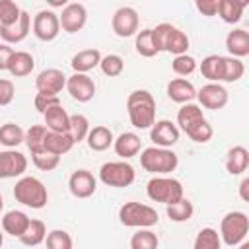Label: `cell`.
Segmentation results:
<instances>
[{
  "label": "cell",
  "mask_w": 249,
  "mask_h": 249,
  "mask_svg": "<svg viewBox=\"0 0 249 249\" xmlns=\"http://www.w3.org/2000/svg\"><path fill=\"white\" fill-rule=\"evenodd\" d=\"M126 113L134 128H150L156 121V99L146 89H136L126 97Z\"/></svg>",
  "instance_id": "6da1fadb"
},
{
  "label": "cell",
  "mask_w": 249,
  "mask_h": 249,
  "mask_svg": "<svg viewBox=\"0 0 249 249\" xmlns=\"http://www.w3.org/2000/svg\"><path fill=\"white\" fill-rule=\"evenodd\" d=\"M179 163V158L173 150L169 148H161V146H150L140 154V165L156 175H165L175 171Z\"/></svg>",
  "instance_id": "7a4b0ae2"
},
{
  "label": "cell",
  "mask_w": 249,
  "mask_h": 249,
  "mask_svg": "<svg viewBox=\"0 0 249 249\" xmlns=\"http://www.w3.org/2000/svg\"><path fill=\"white\" fill-rule=\"evenodd\" d=\"M14 198L23 206L39 210L47 204L49 195L47 187L37 177H21L14 187Z\"/></svg>",
  "instance_id": "3957f363"
},
{
  "label": "cell",
  "mask_w": 249,
  "mask_h": 249,
  "mask_svg": "<svg viewBox=\"0 0 249 249\" xmlns=\"http://www.w3.org/2000/svg\"><path fill=\"white\" fill-rule=\"evenodd\" d=\"M146 195L154 202L161 204H171L183 198V185L181 181L165 175H156L146 183Z\"/></svg>",
  "instance_id": "277c9868"
},
{
  "label": "cell",
  "mask_w": 249,
  "mask_h": 249,
  "mask_svg": "<svg viewBox=\"0 0 249 249\" xmlns=\"http://www.w3.org/2000/svg\"><path fill=\"white\" fill-rule=\"evenodd\" d=\"M249 233V218L245 212H228L220 222V239L228 247H237Z\"/></svg>",
  "instance_id": "5b68a950"
},
{
  "label": "cell",
  "mask_w": 249,
  "mask_h": 249,
  "mask_svg": "<svg viewBox=\"0 0 249 249\" xmlns=\"http://www.w3.org/2000/svg\"><path fill=\"white\" fill-rule=\"evenodd\" d=\"M119 220L126 228H152L158 224L160 218L152 206L130 200L119 208Z\"/></svg>",
  "instance_id": "8992f818"
},
{
  "label": "cell",
  "mask_w": 249,
  "mask_h": 249,
  "mask_svg": "<svg viewBox=\"0 0 249 249\" xmlns=\"http://www.w3.org/2000/svg\"><path fill=\"white\" fill-rule=\"evenodd\" d=\"M134 167L126 161H107L101 165L99 169V181L107 187H115V189H123L132 185L134 181Z\"/></svg>",
  "instance_id": "52a82bcc"
},
{
  "label": "cell",
  "mask_w": 249,
  "mask_h": 249,
  "mask_svg": "<svg viewBox=\"0 0 249 249\" xmlns=\"http://www.w3.org/2000/svg\"><path fill=\"white\" fill-rule=\"evenodd\" d=\"M60 33V21L58 16L51 10H41L33 18V35L39 41H53Z\"/></svg>",
  "instance_id": "ba28073f"
},
{
  "label": "cell",
  "mask_w": 249,
  "mask_h": 249,
  "mask_svg": "<svg viewBox=\"0 0 249 249\" xmlns=\"http://www.w3.org/2000/svg\"><path fill=\"white\" fill-rule=\"evenodd\" d=\"M138 12L130 6H123L119 8L115 14H113V19H111V27L115 31L117 37H132L136 31H138Z\"/></svg>",
  "instance_id": "9c48e42d"
},
{
  "label": "cell",
  "mask_w": 249,
  "mask_h": 249,
  "mask_svg": "<svg viewBox=\"0 0 249 249\" xmlns=\"http://www.w3.org/2000/svg\"><path fill=\"white\" fill-rule=\"evenodd\" d=\"M66 89L72 95V99L88 103L95 95V82L86 72H74L70 78H66Z\"/></svg>",
  "instance_id": "30bf717a"
},
{
  "label": "cell",
  "mask_w": 249,
  "mask_h": 249,
  "mask_svg": "<svg viewBox=\"0 0 249 249\" xmlns=\"http://www.w3.org/2000/svg\"><path fill=\"white\" fill-rule=\"evenodd\" d=\"M58 21L66 33H78L88 21V10L84 4H78V2L66 4L62 8V14L58 16Z\"/></svg>",
  "instance_id": "8fae6325"
},
{
  "label": "cell",
  "mask_w": 249,
  "mask_h": 249,
  "mask_svg": "<svg viewBox=\"0 0 249 249\" xmlns=\"http://www.w3.org/2000/svg\"><path fill=\"white\" fill-rule=\"evenodd\" d=\"M150 140L154 142V146L171 148L179 140V126L167 119L154 121V124L150 126Z\"/></svg>",
  "instance_id": "7c38bea8"
},
{
  "label": "cell",
  "mask_w": 249,
  "mask_h": 249,
  "mask_svg": "<svg viewBox=\"0 0 249 249\" xmlns=\"http://www.w3.org/2000/svg\"><path fill=\"white\" fill-rule=\"evenodd\" d=\"M196 99L204 109H224L228 103V89L216 82H210L196 91Z\"/></svg>",
  "instance_id": "4fadbf2b"
},
{
  "label": "cell",
  "mask_w": 249,
  "mask_h": 249,
  "mask_svg": "<svg viewBox=\"0 0 249 249\" xmlns=\"http://www.w3.org/2000/svg\"><path fill=\"white\" fill-rule=\"evenodd\" d=\"M25 169H27V158L21 152H16L12 148L0 152V179L19 177Z\"/></svg>",
  "instance_id": "5bb4252c"
},
{
  "label": "cell",
  "mask_w": 249,
  "mask_h": 249,
  "mask_svg": "<svg viewBox=\"0 0 249 249\" xmlns=\"http://www.w3.org/2000/svg\"><path fill=\"white\" fill-rule=\"evenodd\" d=\"M35 88L41 93H53L58 95L62 91V88H66V76L62 74V70L58 68H45L43 72H39V76L35 78Z\"/></svg>",
  "instance_id": "9a60e30c"
},
{
  "label": "cell",
  "mask_w": 249,
  "mask_h": 249,
  "mask_svg": "<svg viewBox=\"0 0 249 249\" xmlns=\"http://www.w3.org/2000/svg\"><path fill=\"white\" fill-rule=\"evenodd\" d=\"M68 189L76 198H88L95 193L97 181L88 169H76L68 179Z\"/></svg>",
  "instance_id": "2e32d148"
},
{
  "label": "cell",
  "mask_w": 249,
  "mask_h": 249,
  "mask_svg": "<svg viewBox=\"0 0 249 249\" xmlns=\"http://www.w3.org/2000/svg\"><path fill=\"white\" fill-rule=\"evenodd\" d=\"M29 27H31V18L25 10H21L18 21L10 23V25H0V37L4 39V43H21L27 33H29Z\"/></svg>",
  "instance_id": "e0dca14e"
},
{
  "label": "cell",
  "mask_w": 249,
  "mask_h": 249,
  "mask_svg": "<svg viewBox=\"0 0 249 249\" xmlns=\"http://www.w3.org/2000/svg\"><path fill=\"white\" fill-rule=\"evenodd\" d=\"M167 97L171 99V101H175V103H189V101H193L195 97H196V89H195V86L189 82V80H185V78H175V80H171L169 84H167Z\"/></svg>",
  "instance_id": "ac0fdd59"
},
{
  "label": "cell",
  "mask_w": 249,
  "mask_h": 249,
  "mask_svg": "<svg viewBox=\"0 0 249 249\" xmlns=\"http://www.w3.org/2000/svg\"><path fill=\"white\" fill-rule=\"evenodd\" d=\"M113 148H115L117 156H121L123 160H128V158H132V156H136L140 152L142 140L134 132H123L113 140Z\"/></svg>",
  "instance_id": "d6986e66"
},
{
  "label": "cell",
  "mask_w": 249,
  "mask_h": 249,
  "mask_svg": "<svg viewBox=\"0 0 249 249\" xmlns=\"http://www.w3.org/2000/svg\"><path fill=\"white\" fill-rule=\"evenodd\" d=\"M226 49L230 56L243 58L249 54V31L247 29H233L226 35Z\"/></svg>",
  "instance_id": "ffe728a7"
},
{
  "label": "cell",
  "mask_w": 249,
  "mask_h": 249,
  "mask_svg": "<svg viewBox=\"0 0 249 249\" xmlns=\"http://www.w3.org/2000/svg\"><path fill=\"white\" fill-rule=\"evenodd\" d=\"M43 117H45V126H47L49 130H54V132H68L70 115L66 113V109L62 107V103L49 107V109L43 113Z\"/></svg>",
  "instance_id": "44dd1931"
},
{
  "label": "cell",
  "mask_w": 249,
  "mask_h": 249,
  "mask_svg": "<svg viewBox=\"0 0 249 249\" xmlns=\"http://www.w3.org/2000/svg\"><path fill=\"white\" fill-rule=\"evenodd\" d=\"M249 167V152L245 146H233L226 154V169L230 175H241Z\"/></svg>",
  "instance_id": "7402d4cb"
},
{
  "label": "cell",
  "mask_w": 249,
  "mask_h": 249,
  "mask_svg": "<svg viewBox=\"0 0 249 249\" xmlns=\"http://www.w3.org/2000/svg\"><path fill=\"white\" fill-rule=\"evenodd\" d=\"M113 140H115V136H113L111 128H107L103 124L89 128L88 136H86V142H88L89 150H93V152H105L109 146H113Z\"/></svg>",
  "instance_id": "603a6c76"
},
{
  "label": "cell",
  "mask_w": 249,
  "mask_h": 249,
  "mask_svg": "<svg viewBox=\"0 0 249 249\" xmlns=\"http://www.w3.org/2000/svg\"><path fill=\"white\" fill-rule=\"evenodd\" d=\"M33 68H35V60H33V56L29 53H25V51H14V54L8 60V68L6 70L12 76L21 78V76L31 74Z\"/></svg>",
  "instance_id": "cb8c5ba5"
},
{
  "label": "cell",
  "mask_w": 249,
  "mask_h": 249,
  "mask_svg": "<svg viewBox=\"0 0 249 249\" xmlns=\"http://www.w3.org/2000/svg\"><path fill=\"white\" fill-rule=\"evenodd\" d=\"M74 146V140L68 132H54V130H47L45 136V152L62 156L66 152H70Z\"/></svg>",
  "instance_id": "d4e9b609"
},
{
  "label": "cell",
  "mask_w": 249,
  "mask_h": 249,
  "mask_svg": "<svg viewBox=\"0 0 249 249\" xmlns=\"http://www.w3.org/2000/svg\"><path fill=\"white\" fill-rule=\"evenodd\" d=\"M99 60H101V53L97 49H84L72 56L70 66L74 72H86L88 74L89 70L99 66Z\"/></svg>",
  "instance_id": "484cf974"
},
{
  "label": "cell",
  "mask_w": 249,
  "mask_h": 249,
  "mask_svg": "<svg viewBox=\"0 0 249 249\" xmlns=\"http://www.w3.org/2000/svg\"><path fill=\"white\" fill-rule=\"evenodd\" d=\"M29 220H31V218H29L25 212H21V210H10V212H6L4 218H2V230H4L6 233L14 235V237H19V235L25 231Z\"/></svg>",
  "instance_id": "4316f807"
},
{
  "label": "cell",
  "mask_w": 249,
  "mask_h": 249,
  "mask_svg": "<svg viewBox=\"0 0 249 249\" xmlns=\"http://www.w3.org/2000/svg\"><path fill=\"white\" fill-rule=\"evenodd\" d=\"M204 115H202V109L200 105L189 101V103H183V107L177 111V124L183 132H187L193 124H196L198 121H202Z\"/></svg>",
  "instance_id": "83f0119b"
},
{
  "label": "cell",
  "mask_w": 249,
  "mask_h": 249,
  "mask_svg": "<svg viewBox=\"0 0 249 249\" xmlns=\"http://www.w3.org/2000/svg\"><path fill=\"white\" fill-rule=\"evenodd\" d=\"M222 72H224V56L220 54H208L200 62V74L208 78L210 82H222Z\"/></svg>",
  "instance_id": "f1b7e54d"
},
{
  "label": "cell",
  "mask_w": 249,
  "mask_h": 249,
  "mask_svg": "<svg viewBox=\"0 0 249 249\" xmlns=\"http://www.w3.org/2000/svg\"><path fill=\"white\" fill-rule=\"evenodd\" d=\"M165 214L171 222H187L193 218V212H195V206L189 198H179L177 202H171V204H165Z\"/></svg>",
  "instance_id": "f546056e"
},
{
  "label": "cell",
  "mask_w": 249,
  "mask_h": 249,
  "mask_svg": "<svg viewBox=\"0 0 249 249\" xmlns=\"http://www.w3.org/2000/svg\"><path fill=\"white\" fill-rule=\"evenodd\" d=\"M45 235H47L45 224H43L41 220H29L25 231H23L18 239H19L23 245H27V247H35V245H39V243L45 241Z\"/></svg>",
  "instance_id": "4dcf8cb0"
},
{
  "label": "cell",
  "mask_w": 249,
  "mask_h": 249,
  "mask_svg": "<svg viewBox=\"0 0 249 249\" xmlns=\"http://www.w3.org/2000/svg\"><path fill=\"white\" fill-rule=\"evenodd\" d=\"M47 126L45 124H31L27 130H25V138L23 142L27 144L29 152L31 154H37V152H43L45 150V136H47Z\"/></svg>",
  "instance_id": "1f68e13d"
},
{
  "label": "cell",
  "mask_w": 249,
  "mask_h": 249,
  "mask_svg": "<svg viewBox=\"0 0 249 249\" xmlns=\"http://www.w3.org/2000/svg\"><path fill=\"white\" fill-rule=\"evenodd\" d=\"M25 130L16 123H6L0 126V144L6 148H16L23 142Z\"/></svg>",
  "instance_id": "d6a6232c"
},
{
  "label": "cell",
  "mask_w": 249,
  "mask_h": 249,
  "mask_svg": "<svg viewBox=\"0 0 249 249\" xmlns=\"http://www.w3.org/2000/svg\"><path fill=\"white\" fill-rule=\"evenodd\" d=\"M243 12H245V8L241 4H237L235 0H220L216 16H220L222 21H226V23H237L243 18Z\"/></svg>",
  "instance_id": "836d02e7"
},
{
  "label": "cell",
  "mask_w": 249,
  "mask_h": 249,
  "mask_svg": "<svg viewBox=\"0 0 249 249\" xmlns=\"http://www.w3.org/2000/svg\"><path fill=\"white\" fill-rule=\"evenodd\" d=\"M187 49H189V37H187V33L173 25V29H171V33L167 37V43H165V53L183 54V53H187Z\"/></svg>",
  "instance_id": "e575fe53"
},
{
  "label": "cell",
  "mask_w": 249,
  "mask_h": 249,
  "mask_svg": "<svg viewBox=\"0 0 249 249\" xmlns=\"http://www.w3.org/2000/svg\"><path fill=\"white\" fill-rule=\"evenodd\" d=\"M88 130H89V121L86 115L82 113H76V115H70V126H68V134L72 136L74 144L86 140L88 136Z\"/></svg>",
  "instance_id": "d590c367"
},
{
  "label": "cell",
  "mask_w": 249,
  "mask_h": 249,
  "mask_svg": "<svg viewBox=\"0 0 249 249\" xmlns=\"http://www.w3.org/2000/svg\"><path fill=\"white\" fill-rule=\"evenodd\" d=\"M220 245H222V239L214 228H202L196 233L195 249H220Z\"/></svg>",
  "instance_id": "8d00e7d4"
},
{
  "label": "cell",
  "mask_w": 249,
  "mask_h": 249,
  "mask_svg": "<svg viewBox=\"0 0 249 249\" xmlns=\"http://www.w3.org/2000/svg\"><path fill=\"white\" fill-rule=\"evenodd\" d=\"M245 66L237 56H224V72H222V82H237L243 78Z\"/></svg>",
  "instance_id": "74e56055"
},
{
  "label": "cell",
  "mask_w": 249,
  "mask_h": 249,
  "mask_svg": "<svg viewBox=\"0 0 249 249\" xmlns=\"http://www.w3.org/2000/svg\"><path fill=\"white\" fill-rule=\"evenodd\" d=\"M134 47H136V53L140 56H146V58H152L158 54L156 47H154V41H152V29H142L136 33V41H134Z\"/></svg>",
  "instance_id": "f35d334b"
},
{
  "label": "cell",
  "mask_w": 249,
  "mask_h": 249,
  "mask_svg": "<svg viewBox=\"0 0 249 249\" xmlns=\"http://www.w3.org/2000/svg\"><path fill=\"white\" fill-rule=\"evenodd\" d=\"M99 68H101V72H103L105 76L117 78V76H121L123 70H124V60H123L119 54H105V56H101V60H99Z\"/></svg>",
  "instance_id": "ab89813d"
},
{
  "label": "cell",
  "mask_w": 249,
  "mask_h": 249,
  "mask_svg": "<svg viewBox=\"0 0 249 249\" xmlns=\"http://www.w3.org/2000/svg\"><path fill=\"white\" fill-rule=\"evenodd\" d=\"M185 134H187L193 142H196V144H204V142H208V140L212 138L214 130H212L210 123H208L206 119H202V121H198L196 124H193Z\"/></svg>",
  "instance_id": "60d3db41"
},
{
  "label": "cell",
  "mask_w": 249,
  "mask_h": 249,
  "mask_svg": "<svg viewBox=\"0 0 249 249\" xmlns=\"http://www.w3.org/2000/svg\"><path fill=\"white\" fill-rule=\"evenodd\" d=\"M45 243L49 249H72V237L64 230H53L45 235Z\"/></svg>",
  "instance_id": "b9f144b4"
},
{
  "label": "cell",
  "mask_w": 249,
  "mask_h": 249,
  "mask_svg": "<svg viewBox=\"0 0 249 249\" xmlns=\"http://www.w3.org/2000/svg\"><path fill=\"white\" fill-rule=\"evenodd\" d=\"M158 235L150 230H138L132 239H130V247L132 249H156L158 247Z\"/></svg>",
  "instance_id": "7bdbcfd3"
},
{
  "label": "cell",
  "mask_w": 249,
  "mask_h": 249,
  "mask_svg": "<svg viewBox=\"0 0 249 249\" xmlns=\"http://www.w3.org/2000/svg\"><path fill=\"white\" fill-rule=\"evenodd\" d=\"M171 68H173V72L177 76H189V74H193L196 70V60L187 53L175 54V58L171 62Z\"/></svg>",
  "instance_id": "ee69618b"
},
{
  "label": "cell",
  "mask_w": 249,
  "mask_h": 249,
  "mask_svg": "<svg viewBox=\"0 0 249 249\" xmlns=\"http://www.w3.org/2000/svg\"><path fill=\"white\" fill-rule=\"evenodd\" d=\"M31 158H33V165L37 169H41V171H53L60 163V156L51 154V152H45V150L43 152H37V154H31Z\"/></svg>",
  "instance_id": "f6af8a7d"
},
{
  "label": "cell",
  "mask_w": 249,
  "mask_h": 249,
  "mask_svg": "<svg viewBox=\"0 0 249 249\" xmlns=\"http://www.w3.org/2000/svg\"><path fill=\"white\" fill-rule=\"evenodd\" d=\"M21 10L14 0H0V25H10L18 21Z\"/></svg>",
  "instance_id": "bcb514c9"
},
{
  "label": "cell",
  "mask_w": 249,
  "mask_h": 249,
  "mask_svg": "<svg viewBox=\"0 0 249 249\" xmlns=\"http://www.w3.org/2000/svg\"><path fill=\"white\" fill-rule=\"evenodd\" d=\"M171 29H173L171 23H160L152 29V41H154V47H156L158 53L165 51V43H167V37H169Z\"/></svg>",
  "instance_id": "7dc6e473"
},
{
  "label": "cell",
  "mask_w": 249,
  "mask_h": 249,
  "mask_svg": "<svg viewBox=\"0 0 249 249\" xmlns=\"http://www.w3.org/2000/svg\"><path fill=\"white\" fill-rule=\"evenodd\" d=\"M33 103H35V109H37L39 113H45L49 107L58 105V103H60V97H58V95H53V93H41V91H37Z\"/></svg>",
  "instance_id": "c3c4849f"
},
{
  "label": "cell",
  "mask_w": 249,
  "mask_h": 249,
  "mask_svg": "<svg viewBox=\"0 0 249 249\" xmlns=\"http://www.w3.org/2000/svg\"><path fill=\"white\" fill-rule=\"evenodd\" d=\"M14 95H16L14 82L12 80H6V78H0V107L10 105L12 99H14Z\"/></svg>",
  "instance_id": "681fc988"
},
{
  "label": "cell",
  "mask_w": 249,
  "mask_h": 249,
  "mask_svg": "<svg viewBox=\"0 0 249 249\" xmlns=\"http://www.w3.org/2000/svg\"><path fill=\"white\" fill-rule=\"evenodd\" d=\"M218 2H220V0H195V6H196V10H198L202 16L210 18V16H216Z\"/></svg>",
  "instance_id": "f907efd6"
},
{
  "label": "cell",
  "mask_w": 249,
  "mask_h": 249,
  "mask_svg": "<svg viewBox=\"0 0 249 249\" xmlns=\"http://www.w3.org/2000/svg\"><path fill=\"white\" fill-rule=\"evenodd\" d=\"M12 54H14V49L8 43H0V70L8 68V60Z\"/></svg>",
  "instance_id": "816d5d0a"
},
{
  "label": "cell",
  "mask_w": 249,
  "mask_h": 249,
  "mask_svg": "<svg viewBox=\"0 0 249 249\" xmlns=\"http://www.w3.org/2000/svg\"><path fill=\"white\" fill-rule=\"evenodd\" d=\"M239 196L243 202H249V177H243L239 183Z\"/></svg>",
  "instance_id": "f5cc1de1"
},
{
  "label": "cell",
  "mask_w": 249,
  "mask_h": 249,
  "mask_svg": "<svg viewBox=\"0 0 249 249\" xmlns=\"http://www.w3.org/2000/svg\"><path fill=\"white\" fill-rule=\"evenodd\" d=\"M51 8H64L68 4V0H45Z\"/></svg>",
  "instance_id": "db71d44e"
},
{
  "label": "cell",
  "mask_w": 249,
  "mask_h": 249,
  "mask_svg": "<svg viewBox=\"0 0 249 249\" xmlns=\"http://www.w3.org/2000/svg\"><path fill=\"white\" fill-rule=\"evenodd\" d=\"M235 2H237V4H241L243 8H247V6H249V0H235Z\"/></svg>",
  "instance_id": "11a10c76"
},
{
  "label": "cell",
  "mask_w": 249,
  "mask_h": 249,
  "mask_svg": "<svg viewBox=\"0 0 249 249\" xmlns=\"http://www.w3.org/2000/svg\"><path fill=\"white\" fill-rule=\"evenodd\" d=\"M4 245V235H2V231H0V247Z\"/></svg>",
  "instance_id": "9f6ffc18"
},
{
  "label": "cell",
  "mask_w": 249,
  "mask_h": 249,
  "mask_svg": "<svg viewBox=\"0 0 249 249\" xmlns=\"http://www.w3.org/2000/svg\"><path fill=\"white\" fill-rule=\"evenodd\" d=\"M4 208V200H2V195H0V210Z\"/></svg>",
  "instance_id": "6f0895ef"
}]
</instances>
